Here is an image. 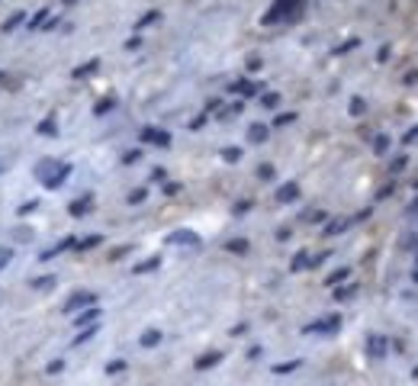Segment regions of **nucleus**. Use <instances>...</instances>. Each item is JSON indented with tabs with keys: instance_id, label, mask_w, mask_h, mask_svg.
Listing matches in <instances>:
<instances>
[{
	"instance_id": "f257e3e1",
	"label": "nucleus",
	"mask_w": 418,
	"mask_h": 386,
	"mask_svg": "<svg viewBox=\"0 0 418 386\" xmlns=\"http://www.w3.org/2000/svg\"><path fill=\"white\" fill-rule=\"evenodd\" d=\"M36 174L45 180V187H58L61 180L71 174V167L68 164H61V161H42V164L36 167Z\"/></svg>"
},
{
	"instance_id": "f03ea898",
	"label": "nucleus",
	"mask_w": 418,
	"mask_h": 386,
	"mask_svg": "<svg viewBox=\"0 0 418 386\" xmlns=\"http://www.w3.org/2000/svg\"><path fill=\"white\" fill-rule=\"evenodd\" d=\"M93 303H97V296H93V293H74L71 296V300H68V312H78V309L81 306H93Z\"/></svg>"
},
{
	"instance_id": "7ed1b4c3",
	"label": "nucleus",
	"mask_w": 418,
	"mask_h": 386,
	"mask_svg": "<svg viewBox=\"0 0 418 386\" xmlns=\"http://www.w3.org/2000/svg\"><path fill=\"white\" fill-rule=\"evenodd\" d=\"M142 139H145V142H155V145H167L170 135H167V132H158V129H145V132H142Z\"/></svg>"
},
{
	"instance_id": "20e7f679",
	"label": "nucleus",
	"mask_w": 418,
	"mask_h": 386,
	"mask_svg": "<svg viewBox=\"0 0 418 386\" xmlns=\"http://www.w3.org/2000/svg\"><path fill=\"white\" fill-rule=\"evenodd\" d=\"M296 196H299V187L296 184H286V187H280V190H277V200L280 203H290V200H296Z\"/></svg>"
},
{
	"instance_id": "39448f33",
	"label": "nucleus",
	"mask_w": 418,
	"mask_h": 386,
	"mask_svg": "<svg viewBox=\"0 0 418 386\" xmlns=\"http://www.w3.org/2000/svg\"><path fill=\"white\" fill-rule=\"evenodd\" d=\"M367 351H370V357H383L386 354V341H383V338H370V344H367Z\"/></svg>"
},
{
	"instance_id": "423d86ee",
	"label": "nucleus",
	"mask_w": 418,
	"mask_h": 386,
	"mask_svg": "<svg viewBox=\"0 0 418 386\" xmlns=\"http://www.w3.org/2000/svg\"><path fill=\"white\" fill-rule=\"evenodd\" d=\"M338 325H341V319H338V315H332V319H325V322H319V325H309L306 331H334Z\"/></svg>"
},
{
	"instance_id": "0eeeda50",
	"label": "nucleus",
	"mask_w": 418,
	"mask_h": 386,
	"mask_svg": "<svg viewBox=\"0 0 418 386\" xmlns=\"http://www.w3.org/2000/svg\"><path fill=\"white\" fill-rule=\"evenodd\" d=\"M219 361H222L219 351H216V354H203L200 361H196V370H206V367H212V364H219Z\"/></svg>"
},
{
	"instance_id": "6e6552de",
	"label": "nucleus",
	"mask_w": 418,
	"mask_h": 386,
	"mask_svg": "<svg viewBox=\"0 0 418 386\" xmlns=\"http://www.w3.org/2000/svg\"><path fill=\"white\" fill-rule=\"evenodd\" d=\"M167 241H170V245H174V241H180V245H187V241H190V245H193V241H196V235H190V232H174Z\"/></svg>"
},
{
	"instance_id": "1a4fd4ad",
	"label": "nucleus",
	"mask_w": 418,
	"mask_h": 386,
	"mask_svg": "<svg viewBox=\"0 0 418 386\" xmlns=\"http://www.w3.org/2000/svg\"><path fill=\"white\" fill-rule=\"evenodd\" d=\"M158 341H161V331H145V335H142V344H145V348H152V344H158Z\"/></svg>"
},
{
	"instance_id": "9d476101",
	"label": "nucleus",
	"mask_w": 418,
	"mask_h": 386,
	"mask_svg": "<svg viewBox=\"0 0 418 386\" xmlns=\"http://www.w3.org/2000/svg\"><path fill=\"white\" fill-rule=\"evenodd\" d=\"M248 135H251V142H264V139H267V129H264V126H251Z\"/></svg>"
},
{
	"instance_id": "9b49d317",
	"label": "nucleus",
	"mask_w": 418,
	"mask_h": 386,
	"mask_svg": "<svg viewBox=\"0 0 418 386\" xmlns=\"http://www.w3.org/2000/svg\"><path fill=\"white\" fill-rule=\"evenodd\" d=\"M87 209H90V200H78V203L71 206V213H74V216H84Z\"/></svg>"
},
{
	"instance_id": "f8f14e48",
	"label": "nucleus",
	"mask_w": 418,
	"mask_h": 386,
	"mask_svg": "<svg viewBox=\"0 0 418 386\" xmlns=\"http://www.w3.org/2000/svg\"><path fill=\"white\" fill-rule=\"evenodd\" d=\"M299 361H290V364H280V367H273V374H290V370H296Z\"/></svg>"
},
{
	"instance_id": "ddd939ff",
	"label": "nucleus",
	"mask_w": 418,
	"mask_h": 386,
	"mask_svg": "<svg viewBox=\"0 0 418 386\" xmlns=\"http://www.w3.org/2000/svg\"><path fill=\"white\" fill-rule=\"evenodd\" d=\"M90 71H97V62H90V65L78 68V71H74V77H84V74H90Z\"/></svg>"
},
{
	"instance_id": "4468645a",
	"label": "nucleus",
	"mask_w": 418,
	"mask_h": 386,
	"mask_svg": "<svg viewBox=\"0 0 418 386\" xmlns=\"http://www.w3.org/2000/svg\"><path fill=\"white\" fill-rule=\"evenodd\" d=\"M344 277H347V267H341V270H334V274L328 277V283H338V280H344Z\"/></svg>"
},
{
	"instance_id": "2eb2a0df",
	"label": "nucleus",
	"mask_w": 418,
	"mask_h": 386,
	"mask_svg": "<svg viewBox=\"0 0 418 386\" xmlns=\"http://www.w3.org/2000/svg\"><path fill=\"white\" fill-rule=\"evenodd\" d=\"M242 158V152H238V148H225V161H238Z\"/></svg>"
},
{
	"instance_id": "dca6fc26",
	"label": "nucleus",
	"mask_w": 418,
	"mask_h": 386,
	"mask_svg": "<svg viewBox=\"0 0 418 386\" xmlns=\"http://www.w3.org/2000/svg\"><path fill=\"white\" fill-rule=\"evenodd\" d=\"M152 267H158V261H145V264H139V267H135V274H142V270H152Z\"/></svg>"
},
{
	"instance_id": "f3484780",
	"label": "nucleus",
	"mask_w": 418,
	"mask_h": 386,
	"mask_svg": "<svg viewBox=\"0 0 418 386\" xmlns=\"http://www.w3.org/2000/svg\"><path fill=\"white\" fill-rule=\"evenodd\" d=\"M6 264H10V251H6V248H0V267H6Z\"/></svg>"
},
{
	"instance_id": "a211bd4d",
	"label": "nucleus",
	"mask_w": 418,
	"mask_h": 386,
	"mask_svg": "<svg viewBox=\"0 0 418 386\" xmlns=\"http://www.w3.org/2000/svg\"><path fill=\"white\" fill-rule=\"evenodd\" d=\"M90 319H97V309H90V312H84V315H81V319H78V322H81V325H84V322H90Z\"/></svg>"
},
{
	"instance_id": "6ab92c4d",
	"label": "nucleus",
	"mask_w": 418,
	"mask_h": 386,
	"mask_svg": "<svg viewBox=\"0 0 418 386\" xmlns=\"http://www.w3.org/2000/svg\"><path fill=\"white\" fill-rule=\"evenodd\" d=\"M155 19H158V13H148V16L139 23V29H145V26H148V23H155Z\"/></svg>"
},
{
	"instance_id": "aec40b11",
	"label": "nucleus",
	"mask_w": 418,
	"mask_h": 386,
	"mask_svg": "<svg viewBox=\"0 0 418 386\" xmlns=\"http://www.w3.org/2000/svg\"><path fill=\"white\" fill-rule=\"evenodd\" d=\"M122 367H126V364H122V361H116V364H109V367H106V370H109V374H119V370H122Z\"/></svg>"
},
{
	"instance_id": "412c9836",
	"label": "nucleus",
	"mask_w": 418,
	"mask_h": 386,
	"mask_svg": "<svg viewBox=\"0 0 418 386\" xmlns=\"http://www.w3.org/2000/svg\"><path fill=\"white\" fill-rule=\"evenodd\" d=\"M386 145H389V139H383V135H380V139H376V152H386Z\"/></svg>"
},
{
	"instance_id": "4be33fe9",
	"label": "nucleus",
	"mask_w": 418,
	"mask_h": 386,
	"mask_svg": "<svg viewBox=\"0 0 418 386\" xmlns=\"http://www.w3.org/2000/svg\"><path fill=\"white\" fill-rule=\"evenodd\" d=\"M229 248H232V251H245L248 245H245V241H229Z\"/></svg>"
},
{
	"instance_id": "5701e85b",
	"label": "nucleus",
	"mask_w": 418,
	"mask_h": 386,
	"mask_svg": "<svg viewBox=\"0 0 418 386\" xmlns=\"http://www.w3.org/2000/svg\"><path fill=\"white\" fill-rule=\"evenodd\" d=\"M61 367H65V361H55V364H49V374H58Z\"/></svg>"
},
{
	"instance_id": "b1692460",
	"label": "nucleus",
	"mask_w": 418,
	"mask_h": 386,
	"mask_svg": "<svg viewBox=\"0 0 418 386\" xmlns=\"http://www.w3.org/2000/svg\"><path fill=\"white\" fill-rule=\"evenodd\" d=\"M36 283H39V287H42V290H49L55 280H52V277H42V280H36Z\"/></svg>"
}]
</instances>
